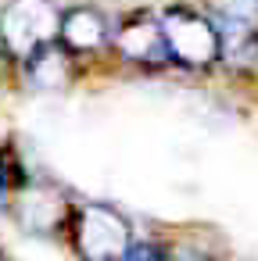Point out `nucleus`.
I'll return each mask as SVG.
<instances>
[{
	"mask_svg": "<svg viewBox=\"0 0 258 261\" xmlns=\"http://www.w3.org/2000/svg\"><path fill=\"white\" fill-rule=\"evenodd\" d=\"M161 33H165V47H169V58L183 68H212L219 61V25L186 8V4H176L169 11H161Z\"/></svg>",
	"mask_w": 258,
	"mask_h": 261,
	"instance_id": "nucleus-2",
	"label": "nucleus"
},
{
	"mask_svg": "<svg viewBox=\"0 0 258 261\" xmlns=\"http://www.w3.org/2000/svg\"><path fill=\"white\" fill-rule=\"evenodd\" d=\"M26 68H29V79L40 86V90H58L68 83V47L58 40L40 47L33 58H26Z\"/></svg>",
	"mask_w": 258,
	"mask_h": 261,
	"instance_id": "nucleus-7",
	"label": "nucleus"
},
{
	"mask_svg": "<svg viewBox=\"0 0 258 261\" xmlns=\"http://www.w3.org/2000/svg\"><path fill=\"white\" fill-rule=\"evenodd\" d=\"M111 47L133 61V65H147V68H161L169 65V47H165V33H161V22L151 18V15H136L129 18L119 33H111Z\"/></svg>",
	"mask_w": 258,
	"mask_h": 261,
	"instance_id": "nucleus-5",
	"label": "nucleus"
},
{
	"mask_svg": "<svg viewBox=\"0 0 258 261\" xmlns=\"http://www.w3.org/2000/svg\"><path fill=\"white\" fill-rule=\"evenodd\" d=\"M68 229H72L76 250L83 257H93V261L126 257L129 243H133L129 222L111 204H79V207H72Z\"/></svg>",
	"mask_w": 258,
	"mask_h": 261,
	"instance_id": "nucleus-3",
	"label": "nucleus"
},
{
	"mask_svg": "<svg viewBox=\"0 0 258 261\" xmlns=\"http://www.w3.org/2000/svg\"><path fill=\"white\" fill-rule=\"evenodd\" d=\"M219 11L222 15H233V18L258 22V0H219Z\"/></svg>",
	"mask_w": 258,
	"mask_h": 261,
	"instance_id": "nucleus-8",
	"label": "nucleus"
},
{
	"mask_svg": "<svg viewBox=\"0 0 258 261\" xmlns=\"http://www.w3.org/2000/svg\"><path fill=\"white\" fill-rule=\"evenodd\" d=\"M58 43H65L76 54H93L104 43H111V29L108 18L97 8H72L61 11V25H58Z\"/></svg>",
	"mask_w": 258,
	"mask_h": 261,
	"instance_id": "nucleus-6",
	"label": "nucleus"
},
{
	"mask_svg": "<svg viewBox=\"0 0 258 261\" xmlns=\"http://www.w3.org/2000/svg\"><path fill=\"white\" fill-rule=\"evenodd\" d=\"M15 211H18L22 229L36 236H54L72 222V204L65 190H58L54 182H26Z\"/></svg>",
	"mask_w": 258,
	"mask_h": 261,
	"instance_id": "nucleus-4",
	"label": "nucleus"
},
{
	"mask_svg": "<svg viewBox=\"0 0 258 261\" xmlns=\"http://www.w3.org/2000/svg\"><path fill=\"white\" fill-rule=\"evenodd\" d=\"M58 25L61 11L51 0H11L0 11V50L11 61H26L58 40Z\"/></svg>",
	"mask_w": 258,
	"mask_h": 261,
	"instance_id": "nucleus-1",
	"label": "nucleus"
}]
</instances>
